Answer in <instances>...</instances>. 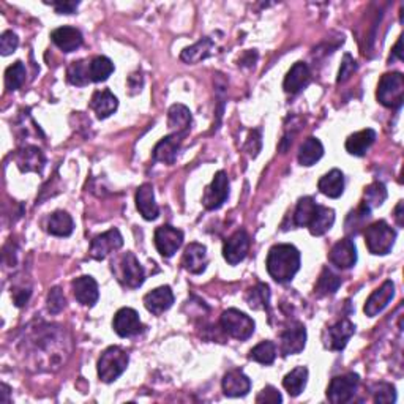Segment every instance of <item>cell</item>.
<instances>
[{
    "mask_svg": "<svg viewBox=\"0 0 404 404\" xmlns=\"http://www.w3.org/2000/svg\"><path fill=\"white\" fill-rule=\"evenodd\" d=\"M265 265L276 283H287L300 270V251L289 244L275 245L269 251Z\"/></svg>",
    "mask_w": 404,
    "mask_h": 404,
    "instance_id": "obj_1",
    "label": "cell"
},
{
    "mask_svg": "<svg viewBox=\"0 0 404 404\" xmlns=\"http://www.w3.org/2000/svg\"><path fill=\"white\" fill-rule=\"evenodd\" d=\"M128 354L122 347L111 346L101 354L98 360V376L103 382L111 384L124 375V371L128 366Z\"/></svg>",
    "mask_w": 404,
    "mask_h": 404,
    "instance_id": "obj_2",
    "label": "cell"
},
{
    "mask_svg": "<svg viewBox=\"0 0 404 404\" xmlns=\"http://www.w3.org/2000/svg\"><path fill=\"white\" fill-rule=\"evenodd\" d=\"M396 232L385 221H376L366 227L365 244L373 255H389L395 244Z\"/></svg>",
    "mask_w": 404,
    "mask_h": 404,
    "instance_id": "obj_3",
    "label": "cell"
},
{
    "mask_svg": "<svg viewBox=\"0 0 404 404\" xmlns=\"http://www.w3.org/2000/svg\"><path fill=\"white\" fill-rule=\"evenodd\" d=\"M376 96L379 103L385 107H401L404 101V76L401 73H385L379 81Z\"/></svg>",
    "mask_w": 404,
    "mask_h": 404,
    "instance_id": "obj_4",
    "label": "cell"
},
{
    "mask_svg": "<svg viewBox=\"0 0 404 404\" xmlns=\"http://www.w3.org/2000/svg\"><path fill=\"white\" fill-rule=\"evenodd\" d=\"M220 325L229 336L240 341L248 340L253 335V331H255V321H253L250 316H246L245 313L235 308L223 311L220 317Z\"/></svg>",
    "mask_w": 404,
    "mask_h": 404,
    "instance_id": "obj_5",
    "label": "cell"
},
{
    "mask_svg": "<svg viewBox=\"0 0 404 404\" xmlns=\"http://www.w3.org/2000/svg\"><path fill=\"white\" fill-rule=\"evenodd\" d=\"M360 384V377L355 373L336 376L330 381L327 389V398L331 404H346L354 400Z\"/></svg>",
    "mask_w": 404,
    "mask_h": 404,
    "instance_id": "obj_6",
    "label": "cell"
},
{
    "mask_svg": "<svg viewBox=\"0 0 404 404\" xmlns=\"http://www.w3.org/2000/svg\"><path fill=\"white\" fill-rule=\"evenodd\" d=\"M124 246V237L119 229L112 227L105 234L96 235L90 244V256L96 261H103L112 251H117Z\"/></svg>",
    "mask_w": 404,
    "mask_h": 404,
    "instance_id": "obj_7",
    "label": "cell"
},
{
    "mask_svg": "<svg viewBox=\"0 0 404 404\" xmlns=\"http://www.w3.org/2000/svg\"><path fill=\"white\" fill-rule=\"evenodd\" d=\"M119 280L122 285L130 289L140 287L144 280H146V274H144L142 265L137 261L133 253H125L119 261Z\"/></svg>",
    "mask_w": 404,
    "mask_h": 404,
    "instance_id": "obj_8",
    "label": "cell"
},
{
    "mask_svg": "<svg viewBox=\"0 0 404 404\" xmlns=\"http://www.w3.org/2000/svg\"><path fill=\"white\" fill-rule=\"evenodd\" d=\"M184 244V232L170 225L160 226L155 231V246L163 257H172Z\"/></svg>",
    "mask_w": 404,
    "mask_h": 404,
    "instance_id": "obj_9",
    "label": "cell"
},
{
    "mask_svg": "<svg viewBox=\"0 0 404 404\" xmlns=\"http://www.w3.org/2000/svg\"><path fill=\"white\" fill-rule=\"evenodd\" d=\"M227 196H229L227 174L225 171H218L215 174L212 184H210L206 191H204L202 204L207 210H216L226 202Z\"/></svg>",
    "mask_w": 404,
    "mask_h": 404,
    "instance_id": "obj_10",
    "label": "cell"
},
{
    "mask_svg": "<svg viewBox=\"0 0 404 404\" xmlns=\"http://www.w3.org/2000/svg\"><path fill=\"white\" fill-rule=\"evenodd\" d=\"M354 331L355 325L349 321V319H343V321H338L324 331V346L330 349V351H343V349L346 347L347 341L351 340Z\"/></svg>",
    "mask_w": 404,
    "mask_h": 404,
    "instance_id": "obj_11",
    "label": "cell"
},
{
    "mask_svg": "<svg viewBox=\"0 0 404 404\" xmlns=\"http://www.w3.org/2000/svg\"><path fill=\"white\" fill-rule=\"evenodd\" d=\"M250 248V237L244 229L234 232L231 237H229L225 245H223V257L226 259L227 264L237 265L239 262H242L244 259L248 255Z\"/></svg>",
    "mask_w": 404,
    "mask_h": 404,
    "instance_id": "obj_12",
    "label": "cell"
},
{
    "mask_svg": "<svg viewBox=\"0 0 404 404\" xmlns=\"http://www.w3.org/2000/svg\"><path fill=\"white\" fill-rule=\"evenodd\" d=\"M306 345V329L304 324L292 322L283 330L280 351L283 355H294L305 349Z\"/></svg>",
    "mask_w": 404,
    "mask_h": 404,
    "instance_id": "obj_13",
    "label": "cell"
},
{
    "mask_svg": "<svg viewBox=\"0 0 404 404\" xmlns=\"http://www.w3.org/2000/svg\"><path fill=\"white\" fill-rule=\"evenodd\" d=\"M114 331L122 338H130L142 330V322L136 310L133 308H120L112 321Z\"/></svg>",
    "mask_w": 404,
    "mask_h": 404,
    "instance_id": "obj_14",
    "label": "cell"
},
{
    "mask_svg": "<svg viewBox=\"0 0 404 404\" xmlns=\"http://www.w3.org/2000/svg\"><path fill=\"white\" fill-rule=\"evenodd\" d=\"M395 295V283L391 280L384 281V285L376 289L370 297H368L366 304L364 306V311L368 317H375L379 313L387 308V305L391 301Z\"/></svg>",
    "mask_w": 404,
    "mask_h": 404,
    "instance_id": "obj_15",
    "label": "cell"
},
{
    "mask_svg": "<svg viewBox=\"0 0 404 404\" xmlns=\"http://www.w3.org/2000/svg\"><path fill=\"white\" fill-rule=\"evenodd\" d=\"M329 261L338 269H351L357 262V248L354 240L343 239L336 242L329 253Z\"/></svg>",
    "mask_w": 404,
    "mask_h": 404,
    "instance_id": "obj_16",
    "label": "cell"
},
{
    "mask_svg": "<svg viewBox=\"0 0 404 404\" xmlns=\"http://www.w3.org/2000/svg\"><path fill=\"white\" fill-rule=\"evenodd\" d=\"M207 248L202 244L193 242L185 248L184 257H182V265L186 272L199 275L202 274L207 267Z\"/></svg>",
    "mask_w": 404,
    "mask_h": 404,
    "instance_id": "obj_17",
    "label": "cell"
},
{
    "mask_svg": "<svg viewBox=\"0 0 404 404\" xmlns=\"http://www.w3.org/2000/svg\"><path fill=\"white\" fill-rule=\"evenodd\" d=\"M136 207L140 210L144 220L154 221L158 218L160 209L158 204L155 201L154 186L150 184H144L136 191Z\"/></svg>",
    "mask_w": 404,
    "mask_h": 404,
    "instance_id": "obj_18",
    "label": "cell"
},
{
    "mask_svg": "<svg viewBox=\"0 0 404 404\" xmlns=\"http://www.w3.org/2000/svg\"><path fill=\"white\" fill-rule=\"evenodd\" d=\"M184 136L185 135H180V133H172V135L163 137L154 149V160L165 163V165H172L177 158Z\"/></svg>",
    "mask_w": 404,
    "mask_h": 404,
    "instance_id": "obj_19",
    "label": "cell"
},
{
    "mask_svg": "<svg viewBox=\"0 0 404 404\" xmlns=\"http://www.w3.org/2000/svg\"><path fill=\"white\" fill-rule=\"evenodd\" d=\"M172 304H174V294L170 286L156 287L152 292L146 294V297H144V305H146L147 311H150L155 316H160L161 313L170 310Z\"/></svg>",
    "mask_w": 404,
    "mask_h": 404,
    "instance_id": "obj_20",
    "label": "cell"
},
{
    "mask_svg": "<svg viewBox=\"0 0 404 404\" xmlns=\"http://www.w3.org/2000/svg\"><path fill=\"white\" fill-rule=\"evenodd\" d=\"M73 294L76 300L84 306H93L100 299V291L92 276H80L73 281Z\"/></svg>",
    "mask_w": 404,
    "mask_h": 404,
    "instance_id": "obj_21",
    "label": "cell"
},
{
    "mask_svg": "<svg viewBox=\"0 0 404 404\" xmlns=\"http://www.w3.org/2000/svg\"><path fill=\"white\" fill-rule=\"evenodd\" d=\"M251 389L250 377L240 370L229 371L223 377V391L229 398H240L248 394Z\"/></svg>",
    "mask_w": 404,
    "mask_h": 404,
    "instance_id": "obj_22",
    "label": "cell"
},
{
    "mask_svg": "<svg viewBox=\"0 0 404 404\" xmlns=\"http://www.w3.org/2000/svg\"><path fill=\"white\" fill-rule=\"evenodd\" d=\"M51 38L59 50L63 52H73L80 50L82 45V33L76 27L63 26L54 30L51 33Z\"/></svg>",
    "mask_w": 404,
    "mask_h": 404,
    "instance_id": "obj_23",
    "label": "cell"
},
{
    "mask_svg": "<svg viewBox=\"0 0 404 404\" xmlns=\"http://www.w3.org/2000/svg\"><path fill=\"white\" fill-rule=\"evenodd\" d=\"M310 80H311V75H310L308 65L304 62H297V63H294L292 68L287 71L285 82H283V87H285L287 93L295 95V93H299L301 89L308 86Z\"/></svg>",
    "mask_w": 404,
    "mask_h": 404,
    "instance_id": "obj_24",
    "label": "cell"
},
{
    "mask_svg": "<svg viewBox=\"0 0 404 404\" xmlns=\"http://www.w3.org/2000/svg\"><path fill=\"white\" fill-rule=\"evenodd\" d=\"M117 106H119L117 96L107 89L95 92L92 100H90V107L95 111L98 119H107L111 114L116 112Z\"/></svg>",
    "mask_w": 404,
    "mask_h": 404,
    "instance_id": "obj_25",
    "label": "cell"
},
{
    "mask_svg": "<svg viewBox=\"0 0 404 404\" xmlns=\"http://www.w3.org/2000/svg\"><path fill=\"white\" fill-rule=\"evenodd\" d=\"M16 163L22 172H41L45 167V155L38 147H26L17 152Z\"/></svg>",
    "mask_w": 404,
    "mask_h": 404,
    "instance_id": "obj_26",
    "label": "cell"
},
{
    "mask_svg": "<svg viewBox=\"0 0 404 404\" xmlns=\"http://www.w3.org/2000/svg\"><path fill=\"white\" fill-rule=\"evenodd\" d=\"M376 141V131L371 128L354 133L346 140V150L354 156H364Z\"/></svg>",
    "mask_w": 404,
    "mask_h": 404,
    "instance_id": "obj_27",
    "label": "cell"
},
{
    "mask_svg": "<svg viewBox=\"0 0 404 404\" xmlns=\"http://www.w3.org/2000/svg\"><path fill=\"white\" fill-rule=\"evenodd\" d=\"M317 188L322 195L329 196L331 199H336L343 195L345 191V176L340 170H331L325 174L317 182Z\"/></svg>",
    "mask_w": 404,
    "mask_h": 404,
    "instance_id": "obj_28",
    "label": "cell"
},
{
    "mask_svg": "<svg viewBox=\"0 0 404 404\" xmlns=\"http://www.w3.org/2000/svg\"><path fill=\"white\" fill-rule=\"evenodd\" d=\"M167 124H170L174 133L186 135L193 124V117L188 107L184 105H172L170 112H167Z\"/></svg>",
    "mask_w": 404,
    "mask_h": 404,
    "instance_id": "obj_29",
    "label": "cell"
},
{
    "mask_svg": "<svg viewBox=\"0 0 404 404\" xmlns=\"http://www.w3.org/2000/svg\"><path fill=\"white\" fill-rule=\"evenodd\" d=\"M214 47H215V45H214L212 38L206 37V38L199 40L196 45H193L190 47H185L182 54H180V59H182L184 62H186V63H197V62H201V60L212 56Z\"/></svg>",
    "mask_w": 404,
    "mask_h": 404,
    "instance_id": "obj_30",
    "label": "cell"
},
{
    "mask_svg": "<svg viewBox=\"0 0 404 404\" xmlns=\"http://www.w3.org/2000/svg\"><path fill=\"white\" fill-rule=\"evenodd\" d=\"M73 218L66 212H63V210L54 212L50 221H47V232L56 235V237H68V235L73 234Z\"/></svg>",
    "mask_w": 404,
    "mask_h": 404,
    "instance_id": "obj_31",
    "label": "cell"
},
{
    "mask_svg": "<svg viewBox=\"0 0 404 404\" xmlns=\"http://www.w3.org/2000/svg\"><path fill=\"white\" fill-rule=\"evenodd\" d=\"M306 381H308V368L297 366L285 376V379H283V385H285L289 395L299 396L301 391L305 390Z\"/></svg>",
    "mask_w": 404,
    "mask_h": 404,
    "instance_id": "obj_32",
    "label": "cell"
},
{
    "mask_svg": "<svg viewBox=\"0 0 404 404\" xmlns=\"http://www.w3.org/2000/svg\"><path fill=\"white\" fill-rule=\"evenodd\" d=\"M324 146L317 137H308L304 144H301L299 152V163L301 166H313L316 161L322 158Z\"/></svg>",
    "mask_w": 404,
    "mask_h": 404,
    "instance_id": "obj_33",
    "label": "cell"
},
{
    "mask_svg": "<svg viewBox=\"0 0 404 404\" xmlns=\"http://www.w3.org/2000/svg\"><path fill=\"white\" fill-rule=\"evenodd\" d=\"M334 223H335V210L330 207H325V206H319L315 218L311 220L308 229L311 235H316V237H319V235H324L325 232L330 231V227L334 226Z\"/></svg>",
    "mask_w": 404,
    "mask_h": 404,
    "instance_id": "obj_34",
    "label": "cell"
},
{
    "mask_svg": "<svg viewBox=\"0 0 404 404\" xmlns=\"http://www.w3.org/2000/svg\"><path fill=\"white\" fill-rule=\"evenodd\" d=\"M317 207H319V204H316V201L313 197H310V196L301 197L297 204V209H295V214H294L295 226L308 227L311 220L315 218V215L317 212Z\"/></svg>",
    "mask_w": 404,
    "mask_h": 404,
    "instance_id": "obj_35",
    "label": "cell"
},
{
    "mask_svg": "<svg viewBox=\"0 0 404 404\" xmlns=\"http://www.w3.org/2000/svg\"><path fill=\"white\" fill-rule=\"evenodd\" d=\"M246 304L253 310H270V289L264 283H257L255 287H251L246 292Z\"/></svg>",
    "mask_w": 404,
    "mask_h": 404,
    "instance_id": "obj_36",
    "label": "cell"
},
{
    "mask_svg": "<svg viewBox=\"0 0 404 404\" xmlns=\"http://www.w3.org/2000/svg\"><path fill=\"white\" fill-rule=\"evenodd\" d=\"M90 63H87L86 60H77V62H73L68 70H66V77H68V81L73 84V86L77 87H84L87 86V84L92 81L90 80Z\"/></svg>",
    "mask_w": 404,
    "mask_h": 404,
    "instance_id": "obj_37",
    "label": "cell"
},
{
    "mask_svg": "<svg viewBox=\"0 0 404 404\" xmlns=\"http://www.w3.org/2000/svg\"><path fill=\"white\" fill-rule=\"evenodd\" d=\"M89 68H90V80H92L93 82H103L112 75L114 63L111 59H107L105 56H98L90 62Z\"/></svg>",
    "mask_w": 404,
    "mask_h": 404,
    "instance_id": "obj_38",
    "label": "cell"
},
{
    "mask_svg": "<svg viewBox=\"0 0 404 404\" xmlns=\"http://www.w3.org/2000/svg\"><path fill=\"white\" fill-rule=\"evenodd\" d=\"M340 286H341L340 276L335 275L334 272H330L329 269H324L316 283L315 291L317 295H322V297H325V295H334L336 291H338Z\"/></svg>",
    "mask_w": 404,
    "mask_h": 404,
    "instance_id": "obj_39",
    "label": "cell"
},
{
    "mask_svg": "<svg viewBox=\"0 0 404 404\" xmlns=\"http://www.w3.org/2000/svg\"><path fill=\"white\" fill-rule=\"evenodd\" d=\"M385 199H387V190H385V185L381 182H375L365 190V196L361 204L370 210H373L376 207H381Z\"/></svg>",
    "mask_w": 404,
    "mask_h": 404,
    "instance_id": "obj_40",
    "label": "cell"
},
{
    "mask_svg": "<svg viewBox=\"0 0 404 404\" xmlns=\"http://www.w3.org/2000/svg\"><path fill=\"white\" fill-rule=\"evenodd\" d=\"M24 81H26V66L21 60H17L5 71V87L8 92H15L22 86Z\"/></svg>",
    "mask_w": 404,
    "mask_h": 404,
    "instance_id": "obj_41",
    "label": "cell"
},
{
    "mask_svg": "<svg viewBox=\"0 0 404 404\" xmlns=\"http://www.w3.org/2000/svg\"><path fill=\"white\" fill-rule=\"evenodd\" d=\"M276 357V347L272 341H262L251 349L250 360H255L261 365H272Z\"/></svg>",
    "mask_w": 404,
    "mask_h": 404,
    "instance_id": "obj_42",
    "label": "cell"
},
{
    "mask_svg": "<svg viewBox=\"0 0 404 404\" xmlns=\"http://www.w3.org/2000/svg\"><path fill=\"white\" fill-rule=\"evenodd\" d=\"M373 395H375V403L379 404H389L396 401V390L391 384L381 382L373 389Z\"/></svg>",
    "mask_w": 404,
    "mask_h": 404,
    "instance_id": "obj_43",
    "label": "cell"
},
{
    "mask_svg": "<svg viewBox=\"0 0 404 404\" xmlns=\"http://www.w3.org/2000/svg\"><path fill=\"white\" fill-rule=\"evenodd\" d=\"M65 305L66 300L62 289L52 287L50 294H47V311H50L51 315H59V313L65 308Z\"/></svg>",
    "mask_w": 404,
    "mask_h": 404,
    "instance_id": "obj_44",
    "label": "cell"
},
{
    "mask_svg": "<svg viewBox=\"0 0 404 404\" xmlns=\"http://www.w3.org/2000/svg\"><path fill=\"white\" fill-rule=\"evenodd\" d=\"M17 46H20V38L13 30H7V32L2 33V37H0V52H2V56L13 54Z\"/></svg>",
    "mask_w": 404,
    "mask_h": 404,
    "instance_id": "obj_45",
    "label": "cell"
},
{
    "mask_svg": "<svg viewBox=\"0 0 404 404\" xmlns=\"http://www.w3.org/2000/svg\"><path fill=\"white\" fill-rule=\"evenodd\" d=\"M355 70H357V62L352 59L351 54H345V59H343V63L340 66V73H338V80H336V82L338 84L346 82L349 77L354 75Z\"/></svg>",
    "mask_w": 404,
    "mask_h": 404,
    "instance_id": "obj_46",
    "label": "cell"
},
{
    "mask_svg": "<svg viewBox=\"0 0 404 404\" xmlns=\"http://www.w3.org/2000/svg\"><path fill=\"white\" fill-rule=\"evenodd\" d=\"M281 401H283L281 394L275 387H272V385H267V387H265L256 398V403L276 404V403H281Z\"/></svg>",
    "mask_w": 404,
    "mask_h": 404,
    "instance_id": "obj_47",
    "label": "cell"
},
{
    "mask_svg": "<svg viewBox=\"0 0 404 404\" xmlns=\"http://www.w3.org/2000/svg\"><path fill=\"white\" fill-rule=\"evenodd\" d=\"M56 13L59 15H73L80 2H71V0H65V2H52L51 3Z\"/></svg>",
    "mask_w": 404,
    "mask_h": 404,
    "instance_id": "obj_48",
    "label": "cell"
},
{
    "mask_svg": "<svg viewBox=\"0 0 404 404\" xmlns=\"http://www.w3.org/2000/svg\"><path fill=\"white\" fill-rule=\"evenodd\" d=\"M403 201H400L398 202V206H396V209H395V220H396V225L400 226V227H403L404 226V215H403Z\"/></svg>",
    "mask_w": 404,
    "mask_h": 404,
    "instance_id": "obj_49",
    "label": "cell"
},
{
    "mask_svg": "<svg viewBox=\"0 0 404 404\" xmlns=\"http://www.w3.org/2000/svg\"><path fill=\"white\" fill-rule=\"evenodd\" d=\"M401 43H403V40L400 37V40L396 41V45L394 47V56L398 59V60H403V52H401Z\"/></svg>",
    "mask_w": 404,
    "mask_h": 404,
    "instance_id": "obj_50",
    "label": "cell"
},
{
    "mask_svg": "<svg viewBox=\"0 0 404 404\" xmlns=\"http://www.w3.org/2000/svg\"><path fill=\"white\" fill-rule=\"evenodd\" d=\"M10 387L7 384H2V398H0V401L2 403H10Z\"/></svg>",
    "mask_w": 404,
    "mask_h": 404,
    "instance_id": "obj_51",
    "label": "cell"
}]
</instances>
